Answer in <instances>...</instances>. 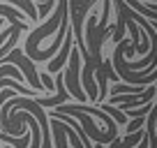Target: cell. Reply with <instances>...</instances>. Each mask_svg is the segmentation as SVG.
<instances>
[{"instance_id": "obj_1", "label": "cell", "mask_w": 157, "mask_h": 148, "mask_svg": "<svg viewBox=\"0 0 157 148\" xmlns=\"http://www.w3.org/2000/svg\"><path fill=\"white\" fill-rule=\"evenodd\" d=\"M53 114H65V116H74V118H78L81 123H83V127H88V137H93L97 143H109V141H113V139L118 137V134H111V132H99V130L95 127L90 114L81 111L78 107H67V104H60Z\"/></svg>"}, {"instance_id": "obj_2", "label": "cell", "mask_w": 157, "mask_h": 148, "mask_svg": "<svg viewBox=\"0 0 157 148\" xmlns=\"http://www.w3.org/2000/svg\"><path fill=\"white\" fill-rule=\"evenodd\" d=\"M63 84H67L69 93H72L78 102H86V97H88V95L81 93V86H78V51H76V49L69 51V72H65Z\"/></svg>"}, {"instance_id": "obj_3", "label": "cell", "mask_w": 157, "mask_h": 148, "mask_svg": "<svg viewBox=\"0 0 157 148\" xmlns=\"http://www.w3.org/2000/svg\"><path fill=\"white\" fill-rule=\"evenodd\" d=\"M0 63H16V65H21V67H23V76L30 81V86H33L37 93H44V86L37 81L39 74L35 72V67H33V63H30V60H23V53H21V51H12V56H2V58H0Z\"/></svg>"}, {"instance_id": "obj_4", "label": "cell", "mask_w": 157, "mask_h": 148, "mask_svg": "<svg viewBox=\"0 0 157 148\" xmlns=\"http://www.w3.org/2000/svg\"><path fill=\"white\" fill-rule=\"evenodd\" d=\"M69 51H72V33L67 30V42H65L63 49H60V56H58V58H53V60H51V65H49V72H51V74H56V72H58V69L65 65V60H67Z\"/></svg>"}, {"instance_id": "obj_5", "label": "cell", "mask_w": 157, "mask_h": 148, "mask_svg": "<svg viewBox=\"0 0 157 148\" xmlns=\"http://www.w3.org/2000/svg\"><path fill=\"white\" fill-rule=\"evenodd\" d=\"M5 2H12V5H19L25 14L30 16V21H37V10H35L33 0H5Z\"/></svg>"}, {"instance_id": "obj_6", "label": "cell", "mask_w": 157, "mask_h": 148, "mask_svg": "<svg viewBox=\"0 0 157 148\" xmlns=\"http://www.w3.org/2000/svg\"><path fill=\"white\" fill-rule=\"evenodd\" d=\"M143 123H146V118H134L132 123H127V125H125V134H132V132H136V130L141 127Z\"/></svg>"}, {"instance_id": "obj_7", "label": "cell", "mask_w": 157, "mask_h": 148, "mask_svg": "<svg viewBox=\"0 0 157 148\" xmlns=\"http://www.w3.org/2000/svg\"><path fill=\"white\" fill-rule=\"evenodd\" d=\"M42 79H44V84H46V88H53V79H51V74L49 72H46V74H42Z\"/></svg>"}]
</instances>
